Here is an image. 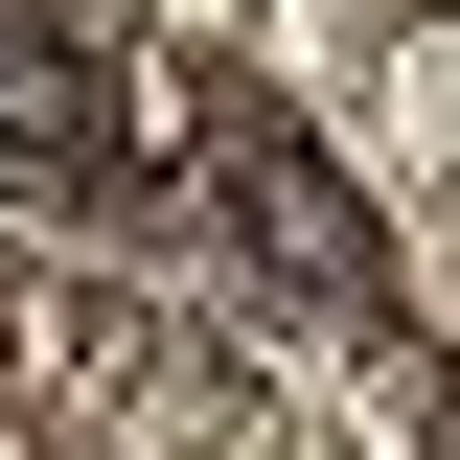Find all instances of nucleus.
Instances as JSON below:
<instances>
[{
    "instance_id": "2",
    "label": "nucleus",
    "mask_w": 460,
    "mask_h": 460,
    "mask_svg": "<svg viewBox=\"0 0 460 460\" xmlns=\"http://www.w3.org/2000/svg\"><path fill=\"white\" fill-rule=\"evenodd\" d=\"M0 162H47V184H115V162H138L115 69L69 47V23H23V0H0Z\"/></svg>"
},
{
    "instance_id": "1",
    "label": "nucleus",
    "mask_w": 460,
    "mask_h": 460,
    "mask_svg": "<svg viewBox=\"0 0 460 460\" xmlns=\"http://www.w3.org/2000/svg\"><path fill=\"white\" fill-rule=\"evenodd\" d=\"M208 162H230V230H253V253H277L299 299H345V323H392V230L345 208V184L299 162V138H277L253 93H208Z\"/></svg>"
}]
</instances>
